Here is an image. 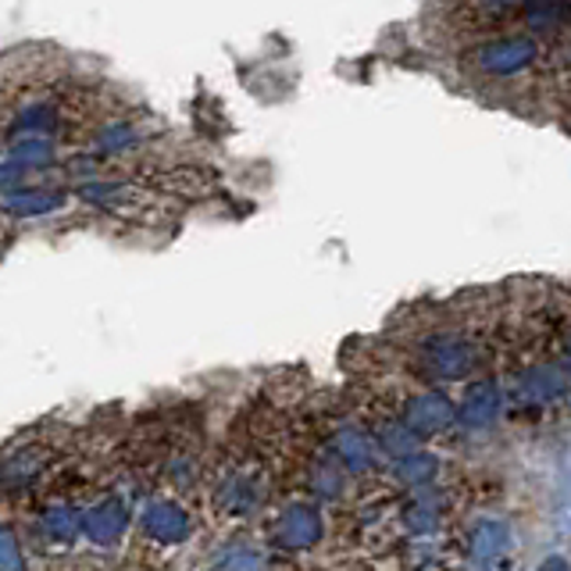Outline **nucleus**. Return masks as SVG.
<instances>
[{
	"mask_svg": "<svg viewBox=\"0 0 571 571\" xmlns=\"http://www.w3.org/2000/svg\"><path fill=\"white\" fill-rule=\"evenodd\" d=\"M543 58V47L536 36H500V39H486L482 47H475L471 65L479 68L482 75L489 79H514L536 68Z\"/></svg>",
	"mask_w": 571,
	"mask_h": 571,
	"instance_id": "nucleus-1",
	"label": "nucleus"
},
{
	"mask_svg": "<svg viewBox=\"0 0 571 571\" xmlns=\"http://www.w3.org/2000/svg\"><path fill=\"white\" fill-rule=\"evenodd\" d=\"M421 364H426L429 375L465 378L475 369V347L465 336H454V333L432 336L429 343L421 347Z\"/></svg>",
	"mask_w": 571,
	"mask_h": 571,
	"instance_id": "nucleus-2",
	"label": "nucleus"
},
{
	"mask_svg": "<svg viewBox=\"0 0 571 571\" xmlns=\"http://www.w3.org/2000/svg\"><path fill=\"white\" fill-rule=\"evenodd\" d=\"M79 200H86L101 211H132L147 200V194L129 179H101V175H93V179L79 186Z\"/></svg>",
	"mask_w": 571,
	"mask_h": 571,
	"instance_id": "nucleus-3",
	"label": "nucleus"
},
{
	"mask_svg": "<svg viewBox=\"0 0 571 571\" xmlns=\"http://www.w3.org/2000/svg\"><path fill=\"white\" fill-rule=\"evenodd\" d=\"M454 421V404L443 393H418L411 404L404 407V426H411L418 436H432L443 432Z\"/></svg>",
	"mask_w": 571,
	"mask_h": 571,
	"instance_id": "nucleus-4",
	"label": "nucleus"
},
{
	"mask_svg": "<svg viewBox=\"0 0 571 571\" xmlns=\"http://www.w3.org/2000/svg\"><path fill=\"white\" fill-rule=\"evenodd\" d=\"M126 525H129V511L118 497H107L83 514V533L86 539L97 543V547H112V543L126 533Z\"/></svg>",
	"mask_w": 571,
	"mask_h": 571,
	"instance_id": "nucleus-5",
	"label": "nucleus"
},
{
	"mask_svg": "<svg viewBox=\"0 0 571 571\" xmlns=\"http://www.w3.org/2000/svg\"><path fill=\"white\" fill-rule=\"evenodd\" d=\"M322 539V518L311 504H290L279 518V543L286 550H307Z\"/></svg>",
	"mask_w": 571,
	"mask_h": 571,
	"instance_id": "nucleus-6",
	"label": "nucleus"
},
{
	"mask_svg": "<svg viewBox=\"0 0 571 571\" xmlns=\"http://www.w3.org/2000/svg\"><path fill=\"white\" fill-rule=\"evenodd\" d=\"M504 411V393L497 383H475L457 407V418L471 429H489Z\"/></svg>",
	"mask_w": 571,
	"mask_h": 571,
	"instance_id": "nucleus-7",
	"label": "nucleus"
},
{
	"mask_svg": "<svg viewBox=\"0 0 571 571\" xmlns=\"http://www.w3.org/2000/svg\"><path fill=\"white\" fill-rule=\"evenodd\" d=\"M61 189H39V186H22V189H4V208L11 219H39V214L61 211L65 208Z\"/></svg>",
	"mask_w": 571,
	"mask_h": 571,
	"instance_id": "nucleus-8",
	"label": "nucleus"
},
{
	"mask_svg": "<svg viewBox=\"0 0 571 571\" xmlns=\"http://www.w3.org/2000/svg\"><path fill=\"white\" fill-rule=\"evenodd\" d=\"M143 528L161 543H183L189 536V514L172 500H154L143 514Z\"/></svg>",
	"mask_w": 571,
	"mask_h": 571,
	"instance_id": "nucleus-9",
	"label": "nucleus"
},
{
	"mask_svg": "<svg viewBox=\"0 0 571 571\" xmlns=\"http://www.w3.org/2000/svg\"><path fill=\"white\" fill-rule=\"evenodd\" d=\"M378 451H383V443H375L372 436H364V432H339L336 436V457L339 465H343L347 471H372L378 465Z\"/></svg>",
	"mask_w": 571,
	"mask_h": 571,
	"instance_id": "nucleus-10",
	"label": "nucleus"
},
{
	"mask_svg": "<svg viewBox=\"0 0 571 571\" xmlns=\"http://www.w3.org/2000/svg\"><path fill=\"white\" fill-rule=\"evenodd\" d=\"M564 389H568V378H564L561 369H553V364H539V369H528L518 378V397L525 404H550V400L561 397Z\"/></svg>",
	"mask_w": 571,
	"mask_h": 571,
	"instance_id": "nucleus-11",
	"label": "nucleus"
},
{
	"mask_svg": "<svg viewBox=\"0 0 571 571\" xmlns=\"http://www.w3.org/2000/svg\"><path fill=\"white\" fill-rule=\"evenodd\" d=\"M143 126L140 121H129V118H115V121H104L93 136V151H101L104 158H115V154H129L132 147L143 143Z\"/></svg>",
	"mask_w": 571,
	"mask_h": 571,
	"instance_id": "nucleus-12",
	"label": "nucleus"
},
{
	"mask_svg": "<svg viewBox=\"0 0 571 571\" xmlns=\"http://www.w3.org/2000/svg\"><path fill=\"white\" fill-rule=\"evenodd\" d=\"M61 126V112L50 101H30L8 126V136H54Z\"/></svg>",
	"mask_w": 571,
	"mask_h": 571,
	"instance_id": "nucleus-13",
	"label": "nucleus"
},
{
	"mask_svg": "<svg viewBox=\"0 0 571 571\" xmlns=\"http://www.w3.org/2000/svg\"><path fill=\"white\" fill-rule=\"evenodd\" d=\"M511 547V533H508V525L504 522H497V518H486L475 525V533H471V553L479 557V561H497V557H504Z\"/></svg>",
	"mask_w": 571,
	"mask_h": 571,
	"instance_id": "nucleus-14",
	"label": "nucleus"
},
{
	"mask_svg": "<svg viewBox=\"0 0 571 571\" xmlns=\"http://www.w3.org/2000/svg\"><path fill=\"white\" fill-rule=\"evenodd\" d=\"M522 15L536 33L561 30V25L571 22V0H528L522 8Z\"/></svg>",
	"mask_w": 571,
	"mask_h": 571,
	"instance_id": "nucleus-15",
	"label": "nucleus"
},
{
	"mask_svg": "<svg viewBox=\"0 0 571 571\" xmlns=\"http://www.w3.org/2000/svg\"><path fill=\"white\" fill-rule=\"evenodd\" d=\"M44 533L50 539H75L83 533V514L68 504H54L44 511Z\"/></svg>",
	"mask_w": 571,
	"mask_h": 571,
	"instance_id": "nucleus-16",
	"label": "nucleus"
},
{
	"mask_svg": "<svg viewBox=\"0 0 571 571\" xmlns=\"http://www.w3.org/2000/svg\"><path fill=\"white\" fill-rule=\"evenodd\" d=\"M418 432L411 429V426H397V429H386L383 432V446L393 454V457H411V454H418Z\"/></svg>",
	"mask_w": 571,
	"mask_h": 571,
	"instance_id": "nucleus-17",
	"label": "nucleus"
},
{
	"mask_svg": "<svg viewBox=\"0 0 571 571\" xmlns=\"http://www.w3.org/2000/svg\"><path fill=\"white\" fill-rule=\"evenodd\" d=\"M400 475L407 482H429L432 475H436V457H429V454H411V457H404L400 461Z\"/></svg>",
	"mask_w": 571,
	"mask_h": 571,
	"instance_id": "nucleus-18",
	"label": "nucleus"
},
{
	"mask_svg": "<svg viewBox=\"0 0 571 571\" xmlns=\"http://www.w3.org/2000/svg\"><path fill=\"white\" fill-rule=\"evenodd\" d=\"M0 571H25V561L19 553V539H15L11 528L0 533Z\"/></svg>",
	"mask_w": 571,
	"mask_h": 571,
	"instance_id": "nucleus-19",
	"label": "nucleus"
},
{
	"mask_svg": "<svg viewBox=\"0 0 571 571\" xmlns=\"http://www.w3.org/2000/svg\"><path fill=\"white\" fill-rule=\"evenodd\" d=\"M407 525L415 528V533H429L432 525H436V504H426V500H418L407 511Z\"/></svg>",
	"mask_w": 571,
	"mask_h": 571,
	"instance_id": "nucleus-20",
	"label": "nucleus"
},
{
	"mask_svg": "<svg viewBox=\"0 0 571 571\" xmlns=\"http://www.w3.org/2000/svg\"><path fill=\"white\" fill-rule=\"evenodd\" d=\"M222 571H261V557L254 550H229L222 557Z\"/></svg>",
	"mask_w": 571,
	"mask_h": 571,
	"instance_id": "nucleus-21",
	"label": "nucleus"
},
{
	"mask_svg": "<svg viewBox=\"0 0 571 571\" xmlns=\"http://www.w3.org/2000/svg\"><path fill=\"white\" fill-rule=\"evenodd\" d=\"M315 482H318V493L322 497H336L339 489H343V475H339L336 468H322Z\"/></svg>",
	"mask_w": 571,
	"mask_h": 571,
	"instance_id": "nucleus-22",
	"label": "nucleus"
},
{
	"mask_svg": "<svg viewBox=\"0 0 571 571\" xmlns=\"http://www.w3.org/2000/svg\"><path fill=\"white\" fill-rule=\"evenodd\" d=\"M475 4H479L482 11H493V15H504V11H511V8H525L528 0H475Z\"/></svg>",
	"mask_w": 571,
	"mask_h": 571,
	"instance_id": "nucleus-23",
	"label": "nucleus"
},
{
	"mask_svg": "<svg viewBox=\"0 0 571 571\" xmlns=\"http://www.w3.org/2000/svg\"><path fill=\"white\" fill-rule=\"evenodd\" d=\"M539 571H571V564L564 561V557H547Z\"/></svg>",
	"mask_w": 571,
	"mask_h": 571,
	"instance_id": "nucleus-24",
	"label": "nucleus"
},
{
	"mask_svg": "<svg viewBox=\"0 0 571 571\" xmlns=\"http://www.w3.org/2000/svg\"><path fill=\"white\" fill-rule=\"evenodd\" d=\"M568 369H571V339H568Z\"/></svg>",
	"mask_w": 571,
	"mask_h": 571,
	"instance_id": "nucleus-25",
	"label": "nucleus"
}]
</instances>
